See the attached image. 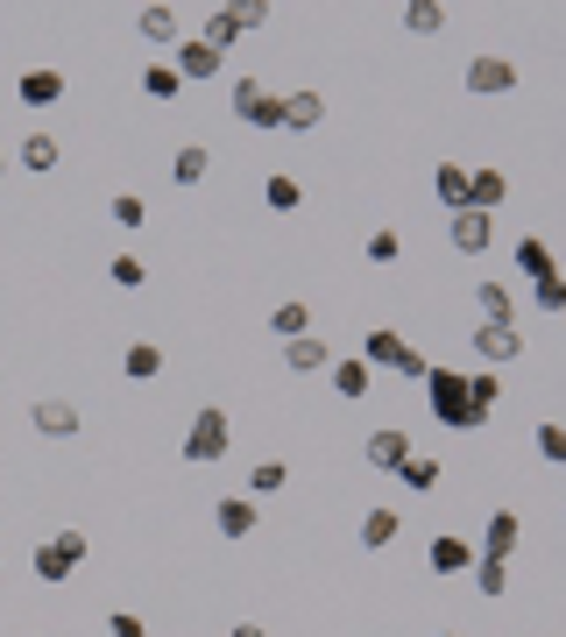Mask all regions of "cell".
<instances>
[{
	"label": "cell",
	"instance_id": "cell-21",
	"mask_svg": "<svg viewBox=\"0 0 566 637\" xmlns=\"http://www.w3.org/2000/svg\"><path fill=\"white\" fill-rule=\"evenodd\" d=\"M121 376H128V382H156V376H163V347H156V340H135L128 355H121Z\"/></svg>",
	"mask_w": 566,
	"mask_h": 637
},
{
	"label": "cell",
	"instance_id": "cell-23",
	"mask_svg": "<svg viewBox=\"0 0 566 637\" xmlns=\"http://www.w3.org/2000/svg\"><path fill=\"white\" fill-rule=\"evenodd\" d=\"M199 43H212V50H234V43H241V14H234V8H212L206 14V29H199Z\"/></svg>",
	"mask_w": 566,
	"mask_h": 637
},
{
	"label": "cell",
	"instance_id": "cell-4",
	"mask_svg": "<svg viewBox=\"0 0 566 637\" xmlns=\"http://www.w3.org/2000/svg\"><path fill=\"white\" fill-rule=\"evenodd\" d=\"M227 100H234V113H241V121L248 128H284V92H269L262 79H234V92H227Z\"/></svg>",
	"mask_w": 566,
	"mask_h": 637
},
{
	"label": "cell",
	"instance_id": "cell-41",
	"mask_svg": "<svg viewBox=\"0 0 566 637\" xmlns=\"http://www.w3.org/2000/svg\"><path fill=\"white\" fill-rule=\"evenodd\" d=\"M149 220V206L135 199V191H121V199H113V227H142Z\"/></svg>",
	"mask_w": 566,
	"mask_h": 637
},
{
	"label": "cell",
	"instance_id": "cell-27",
	"mask_svg": "<svg viewBox=\"0 0 566 637\" xmlns=\"http://www.w3.org/2000/svg\"><path fill=\"white\" fill-rule=\"evenodd\" d=\"M475 588H481V603H503L510 595V559H475Z\"/></svg>",
	"mask_w": 566,
	"mask_h": 637
},
{
	"label": "cell",
	"instance_id": "cell-1",
	"mask_svg": "<svg viewBox=\"0 0 566 637\" xmlns=\"http://www.w3.org/2000/svg\"><path fill=\"white\" fill-rule=\"evenodd\" d=\"M425 404H433V418L446 425V432H481V425H489V411L467 397V376L439 369V361H433V376H425Z\"/></svg>",
	"mask_w": 566,
	"mask_h": 637
},
{
	"label": "cell",
	"instance_id": "cell-47",
	"mask_svg": "<svg viewBox=\"0 0 566 637\" xmlns=\"http://www.w3.org/2000/svg\"><path fill=\"white\" fill-rule=\"evenodd\" d=\"M559 319H566V312H559Z\"/></svg>",
	"mask_w": 566,
	"mask_h": 637
},
{
	"label": "cell",
	"instance_id": "cell-12",
	"mask_svg": "<svg viewBox=\"0 0 566 637\" xmlns=\"http://www.w3.org/2000/svg\"><path fill=\"white\" fill-rule=\"evenodd\" d=\"M397 538H404V510H397V504H376V510H361V546H368V553L397 546Z\"/></svg>",
	"mask_w": 566,
	"mask_h": 637
},
{
	"label": "cell",
	"instance_id": "cell-9",
	"mask_svg": "<svg viewBox=\"0 0 566 637\" xmlns=\"http://www.w3.org/2000/svg\"><path fill=\"white\" fill-rule=\"evenodd\" d=\"M361 454H368V468H376V475H397V468H404V460H411L418 447L397 432V425H383V432H368V447H361Z\"/></svg>",
	"mask_w": 566,
	"mask_h": 637
},
{
	"label": "cell",
	"instance_id": "cell-28",
	"mask_svg": "<svg viewBox=\"0 0 566 637\" xmlns=\"http://www.w3.org/2000/svg\"><path fill=\"white\" fill-rule=\"evenodd\" d=\"M135 29H142V43H170V50H178V14H170V8H142V14H135Z\"/></svg>",
	"mask_w": 566,
	"mask_h": 637
},
{
	"label": "cell",
	"instance_id": "cell-22",
	"mask_svg": "<svg viewBox=\"0 0 566 637\" xmlns=\"http://www.w3.org/2000/svg\"><path fill=\"white\" fill-rule=\"evenodd\" d=\"M510 262H517V269H524V277H532V283H553V277H559L553 248H545L538 235H532V241H517V256H510Z\"/></svg>",
	"mask_w": 566,
	"mask_h": 637
},
{
	"label": "cell",
	"instance_id": "cell-30",
	"mask_svg": "<svg viewBox=\"0 0 566 637\" xmlns=\"http://www.w3.org/2000/svg\"><path fill=\"white\" fill-rule=\"evenodd\" d=\"M142 92H149V100H178V92H185V79L163 64V57H156V64H142Z\"/></svg>",
	"mask_w": 566,
	"mask_h": 637
},
{
	"label": "cell",
	"instance_id": "cell-38",
	"mask_svg": "<svg viewBox=\"0 0 566 637\" xmlns=\"http://www.w3.org/2000/svg\"><path fill=\"white\" fill-rule=\"evenodd\" d=\"M467 397H475L481 411L496 418V397H503V376H496V369H475V376H467Z\"/></svg>",
	"mask_w": 566,
	"mask_h": 637
},
{
	"label": "cell",
	"instance_id": "cell-6",
	"mask_svg": "<svg viewBox=\"0 0 566 637\" xmlns=\"http://www.w3.org/2000/svg\"><path fill=\"white\" fill-rule=\"evenodd\" d=\"M14 100H22V107H36V113H43V107H57V100H64V71H57V64H29L22 79H14Z\"/></svg>",
	"mask_w": 566,
	"mask_h": 637
},
{
	"label": "cell",
	"instance_id": "cell-39",
	"mask_svg": "<svg viewBox=\"0 0 566 637\" xmlns=\"http://www.w3.org/2000/svg\"><path fill=\"white\" fill-rule=\"evenodd\" d=\"M107 277H113V291H142V277H149V269H142V256H113Z\"/></svg>",
	"mask_w": 566,
	"mask_h": 637
},
{
	"label": "cell",
	"instance_id": "cell-40",
	"mask_svg": "<svg viewBox=\"0 0 566 637\" xmlns=\"http://www.w3.org/2000/svg\"><path fill=\"white\" fill-rule=\"evenodd\" d=\"M532 298H538V312H566V277H553V283H532Z\"/></svg>",
	"mask_w": 566,
	"mask_h": 637
},
{
	"label": "cell",
	"instance_id": "cell-43",
	"mask_svg": "<svg viewBox=\"0 0 566 637\" xmlns=\"http://www.w3.org/2000/svg\"><path fill=\"white\" fill-rule=\"evenodd\" d=\"M234 14H241V29H262V22H269L262 0H234Z\"/></svg>",
	"mask_w": 566,
	"mask_h": 637
},
{
	"label": "cell",
	"instance_id": "cell-33",
	"mask_svg": "<svg viewBox=\"0 0 566 637\" xmlns=\"http://www.w3.org/2000/svg\"><path fill=\"white\" fill-rule=\"evenodd\" d=\"M532 447H538V460H553V468H566V425H559V418H545L538 432H532Z\"/></svg>",
	"mask_w": 566,
	"mask_h": 637
},
{
	"label": "cell",
	"instance_id": "cell-2",
	"mask_svg": "<svg viewBox=\"0 0 566 637\" xmlns=\"http://www.w3.org/2000/svg\"><path fill=\"white\" fill-rule=\"evenodd\" d=\"M227 447H234L227 411H220V404H199L191 425H185V460H191V468H212V460H227Z\"/></svg>",
	"mask_w": 566,
	"mask_h": 637
},
{
	"label": "cell",
	"instance_id": "cell-18",
	"mask_svg": "<svg viewBox=\"0 0 566 637\" xmlns=\"http://www.w3.org/2000/svg\"><path fill=\"white\" fill-rule=\"evenodd\" d=\"M503 199H510V178H503V170H467V206L475 212H496Z\"/></svg>",
	"mask_w": 566,
	"mask_h": 637
},
{
	"label": "cell",
	"instance_id": "cell-24",
	"mask_svg": "<svg viewBox=\"0 0 566 637\" xmlns=\"http://www.w3.org/2000/svg\"><path fill=\"white\" fill-rule=\"evenodd\" d=\"M206 170H212V157H206L199 142H185L178 157H170V185H185V191H191V185H206Z\"/></svg>",
	"mask_w": 566,
	"mask_h": 637
},
{
	"label": "cell",
	"instance_id": "cell-26",
	"mask_svg": "<svg viewBox=\"0 0 566 637\" xmlns=\"http://www.w3.org/2000/svg\"><path fill=\"white\" fill-rule=\"evenodd\" d=\"M269 334H277V340H305L311 334V312H305L298 298H284L277 312H269Z\"/></svg>",
	"mask_w": 566,
	"mask_h": 637
},
{
	"label": "cell",
	"instance_id": "cell-34",
	"mask_svg": "<svg viewBox=\"0 0 566 637\" xmlns=\"http://www.w3.org/2000/svg\"><path fill=\"white\" fill-rule=\"evenodd\" d=\"M284 460H256V468H248V504H256V496H277L284 489Z\"/></svg>",
	"mask_w": 566,
	"mask_h": 637
},
{
	"label": "cell",
	"instance_id": "cell-15",
	"mask_svg": "<svg viewBox=\"0 0 566 637\" xmlns=\"http://www.w3.org/2000/svg\"><path fill=\"white\" fill-rule=\"evenodd\" d=\"M256 504H248V496H220V504H212V525H220V538H248L256 531Z\"/></svg>",
	"mask_w": 566,
	"mask_h": 637
},
{
	"label": "cell",
	"instance_id": "cell-36",
	"mask_svg": "<svg viewBox=\"0 0 566 637\" xmlns=\"http://www.w3.org/2000/svg\"><path fill=\"white\" fill-rule=\"evenodd\" d=\"M262 199H269V212H298V199H305V185H298V178H284V170H277V178L262 185Z\"/></svg>",
	"mask_w": 566,
	"mask_h": 637
},
{
	"label": "cell",
	"instance_id": "cell-3",
	"mask_svg": "<svg viewBox=\"0 0 566 637\" xmlns=\"http://www.w3.org/2000/svg\"><path fill=\"white\" fill-rule=\"evenodd\" d=\"M361 361H368V369H389V376H404V382H425V376H433V361H425L411 340H397L389 326H376V334L361 340Z\"/></svg>",
	"mask_w": 566,
	"mask_h": 637
},
{
	"label": "cell",
	"instance_id": "cell-17",
	"mask_svg": "<svg viewBox=\"0 0 566 637\" xmlns=\"http://www.w3.org/2000/svg\"><path fill=\"white\" fill-rule=\"evenodd\" d=\"M29 418H36V432H43V439H71V432H78V411H71L64 397H36Z\"/></svg>",
	"mask_w": 566,
	"mask_h": 637
},
{
	"label": "cell",
	"instance_id": "cell-35",
	"mask_svg": "<svg viewBox=\"0 0 566 637\" xmlns=\"http://www.w3.org/2000/svg\"><path fill=\"white\" fill-rule=\"evenodd\" d=\"M439 22H446L439 0H411V8H404V29H411V36H439Z\"/></svg>",
	"mask_w": 566,
	"mask_h": 637
},
{
	"label": "cell",
	"instance_id": "cell-42",
	"mask_svg": "<svg viewBox=\"0 0 566 637\" xmlns=\"http://www.w3.org/2000/svg\"><path fill=\"white\" fill-rule=\"evenodd\" d=\"M107 630H113V637H149V624H142V616H128V609H113Z\"/></svg>",
	"mask_w": 566,
	"mask_h": 637
},
{
	"label": "cell",
	"instance_id": "cell-5",
	"mask_svg": "<svg viewBox=\"0 0 566 637\" xmlns=\"http://www.w3.org/2000/svg\"><path fill=\"white\" fill-rule=\"evenodd\" d=\"M170 71H178L185 86H206V79H220V50L199 43V36H178V57H170Z\"/></svg>",
	"mask_w": 566,
	"mask_h": 637
},
{
	"label": "cell",
	"instance_id": "cell-7",
	"mask_svg": "<svg viewBox=\"0 0 566 637\" xmlns=\"http://www.w3.org/2000/svg\"><path fill=\"white\" fill-rule=\"evenodd\" d=\"M510 86H517L510 57H467V92H475V100H496V92H510Z\"/></svg>",
	"mask_w": 566,
	"mask_h": 637
},
{
	"label": "cell",
	"instance_id": "cell-8",
	"mask_svg": "<svg viewBox=\"0 0 566 637\" xmlns=\"http://www.w3.org/2000/svg\"><path fill=\"white\" fill-rule=\"evenodd\" d=\"M446 235H454V248L460 256H489V241H496V212H454V227H446Z\"/></svg>",
	"mask_w": 566,
	"mask_h": 637
},
{
	"label": "cell",
	"instance_id": "cell-19",
	"mask_svg": "<svg viewBox=\"0 0 566 637\" xmlns=\"http://www.w3.org/2000/svg\"><path fill=\"white\" fill-rule=\"evenodd\" d=\"M319 121H326V100H319V92H284V128H290V135H311Z\"/></svg>",
	"mask_w": 566,
	"mask_h": 637
},
{
	"label": "cell",
	"instance_id": "cell-20",
	"mask_svg": "<svg viewBox=\"0 0 566 637\" xmlns=\"http://www.w3.org/2000/svg\"><path fill=\"white\" fill-rule=\"evenodd\" d=\"M368 382H376V369H368L361 355L334 361V390H340V404H361V397H368Z\"/></svg>",
	"mask_w": 566,
	"mask_h": 637
},
{
	"label": "cell",
	"instance_id": "cell-45",
	"mask_svg": "<svg viewBox=\"0 0 566 637\" xmlns=\"http://www.w3.org/2000/svg\"><path fill=\"white\" fill-rule=\"evenodd\" d=\"M0 170H8V157H0Z\"/></svg>",
	"mask_w": 566,
	"mask_h": 637
},
{
	"label": "cell",
	"instance_id": "cell-46",
	"mask_svg": "<svg viewBox=\"0 0 566 637\" xmlns=\"http://www.w3.org/2000/svg\"><path fill=\"white\" fill-rule=\"evenodd\" d=\"M446 637H460V630H446Z\"/></svg>",
	"mask_w": 566,
	"mask_h": 637
},
{
	"label": "cell",
	"instance_id": "cell-29",
	"mask_svg": "<svg viewBox=\"0 0 566 637\" xmlns=\"http://www.w3.org/2000/svg\"><path fill=\"white\" fill-rule=\"evenodd\" d=\"M29 567H36V581H71V559L64 553H57V538H43V546H36V559H29Z\"/></svg>",
	"mask_w": 566,
	"mask_h": 637
},
{
	"label": "cell",
	"instance_id": "cell-25",
	"mask_svg": "<svg viewBox=\"0 0 566 637\" xmlns=\"http://www.w3.org/2000/svg\"><path fill=\"white\" fill-rule=\"evenodd\" d=\"M433 191H439L446 212H467V170H460V163H439V170H433Z\"/></svg>",
	"mask_w": 566,
	"mask_h": 637
},
{
	"label": "cell",
	"instance_id": "cell-32",
	"mask_svg": "<svg viewBox=\"0 0 566 637\" xmlns=\"http://www.w3.org/2000/svg\"><path fill=\"white\" fill-rule=\"evenodd\" d=\"M57 157H64V149H57V135H43V128L22 142V170H57Z\"/></svg>",
	"mask_w": 566,
	"mask_h": 637
},
{
	"label": "cell",
	"instance_id": "cell-16",
	"mask_svg": "<svg viewBox=\"0 0 566 637\" xmlns=\"http://www.w3.org/2000/svg\"><path fill=\"white\" fill-rule=\"evenodd\" d=\"M425 559H433V574H446V581H454V574H467V567H475V546H467V538H454V531H439Z\"/></svg>",
	"mask_w": 566,
	"mask_h": 637
},
{
	"label": "cell",
	"instance_id": "cell-31",
	"mask_svg": "<svg viewBox=\"0 0 566 637\" xmlns=\"http://www.w3.org/2000/svg\"><path fill=\"white\" fill-rule=\"evenodd\" d=\"M404 489H411V496H425V489H439V460L433 454H411V460H404Z\"/></svg>",
	"mask_w": 566,
	"mask_h": 637
},
{
	"label": "cell",
	"instance_id": "cell-11",
	"mask_svg": "<svg viewBox=\"0 0 566 637\" xmlns=\"http://www.w3.org/2000/svg\"><path fill=\"white\" fill-rule=\"evenodd\" d=\"M517 538H524L517 510H489V525H481V546H475V559H510V553H517Z\"/></svg>",
	"mask_w": 566,
	"mask_h": 637
},
{
	"label": "cell",
	"instance_id": "cell-37",
	"mask_svg": "<svg viewBox=\"0 0 566 637\" xmlns=\"http://www.w3.org/2000/svg\"><path fill=\"white\" fill-rule=\"evenodd\" d=\"M361 256H368V262H376V269H389V262H397V256H404V241H397V227H376V235H368V248H361Z\"/></svg>",
	"mask_w": 566,
	"mask_h": 637
},
{
	"label": "cell",
	"instance_id": "cell-14",
	"mask_svg": "<svg viewBox=\"0 0 566 637\" xmlns=\"http://www.w3.org/2000/svg\"><path fill=\"white\" fill-rule=\"evenodd\" d=\"M475 312H481V326H517L510 283H475Z\"/></svg>",
	"mask_w": 566,
	"mask_h": 637
},
{
	"label": "cell",
	"instance_id": "cell-10",
	"mask_svg": "<svg viewBox=\"0 0 566 637\" xmlns=\"http://www.w3.org/2000/svg\"><path fill=\"white\" fill-rule=\"evenodd\" d=\"M475 355H481V369H503V361L524 355V334L517 326H475Z\"/></svg>",
	"mask_w": 566,
	"mask_h": 637
},
{
	"label": "cell",
	"instance_id": "cell-13",
	"mask_svg": "<svg viewBox=\"0 0 566 637\" xmlns=\"http://www.w3.org/2000/svg\"><path fill=\"white\" fill-rule=\"evenodd\" d=\"M284 369H290V376H319V369H334V347H326L319 334L284 340Z\"/></svg>",
	"mask_w": 566,
	"mask_h": 637
},
{
	"label": "cell",
	"instance_id": "cell-44",
	"mask_svg": "<svg viewBox=\"0 0 566 637\" xmlns=\"http://www.w3.org/2000/svg\"><path fill=\"white\" fill-rule=\"evenodd\" d=\"M227 637H269V630H262V624H234Z\"/></svg>",
	"mask_w": 566,
	"mask_h": 637
}]
</instances>
